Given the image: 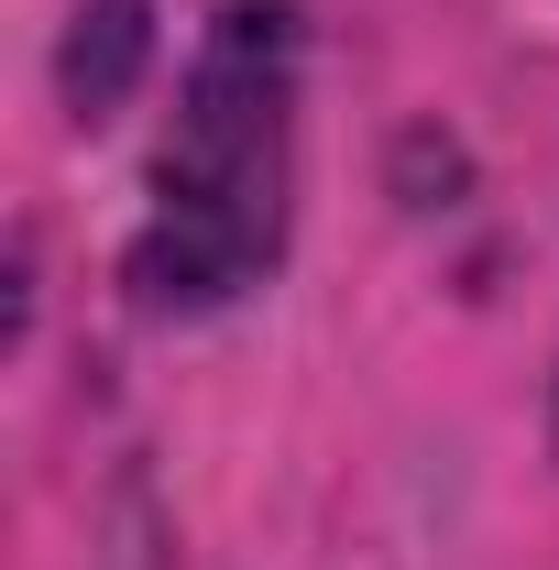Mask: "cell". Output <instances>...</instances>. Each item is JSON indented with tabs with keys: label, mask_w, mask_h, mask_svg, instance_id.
<instances>
[{
	"label": "cell",
	"mask_w": 559,
	"mask_h": 570,
	"mask_svg": "<svg viewBox=\"0 0 559 570\" xmlns=\"http://www.w3.org/2000/svg\"><path fill=\"white\" fill-rule=\"evenodd\" d=\"M285 187H296V22L275 0L219 11L187 67V110L154 154V209L133 242L143 307H219L264 285L285 253Z\"/></svg>",
	"instance_id": "6da1fadb"
}]
</instances>
